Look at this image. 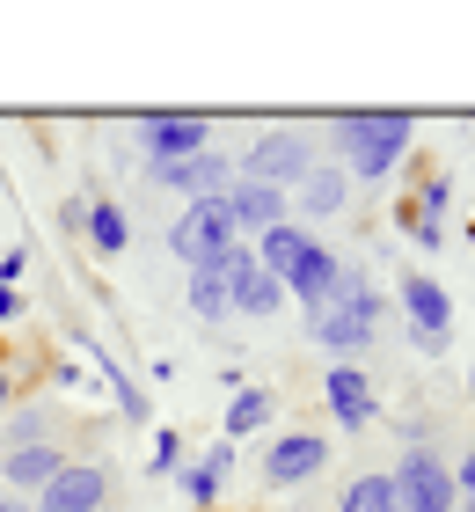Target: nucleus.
<instances>
[{
	"label": "nucleus",
	"mask_w": 475,
	"mask_h": 512,
	"mask_svg": "<svg viewBox=\"0 0 475 512\" xmlns=\"http://www.w3.org/2000/svg\"><path fill=\"white\" fill-rule=\"evenodd\" d=\"M81 235H88L95 249H103V256H117V249L132 242V227H125V205H117V198H95V205H88V220H81Z\"/></svg>",
	"instance_id": "a211bd4d"
},
{
	"label": "nucleus",
	"mask_w": 475,
	"mask_h": 512,
	"mask_svg": "<svg viewBox=\"0 0 475 512\" xmlns=\"http://www.w3.org/2000/svg\"><path fill=\"white\" fill-rule=\"evenodd\" d=\"M322 403L337 410V425H373V381L359 374V366H329V381H322Z\"/></svg>",
	"instance_id": "4468645a"
},
{
	"label": "nucleus",
	"mask_w": 475,
	"mask_h": 512,
	"mask_svg": "<svg viewBox=\"0 0 475 512\" xmlns=\"http://www.w3.org/2000/svg\"><path fill=\"white\" fill-rule=\"evenodd\" d=\"M307 249H315V235L285 220V227H271V235H256V264H264V271L278 278V286H285V278L300 271V256H307Z\"/></svg>",
	"instance_id": "dca6fc26"
},
{
	"label": "nucleus",
	"mask_w": 475,
	"mask_h": 512,
	"mask_svg": "<svg viewBox=\"0 0 475 512\" xmlns=\"http://www.w3.org/2000/svg\"><path fill=\"white\" fill-rule=\"evenodd\" d=\"M227 308H242V315H278L285 308V286L256 264V249H242V242L227 249Z\"/></svg>",
	"instance_id": "1a4fd4ad"
},
{
	"label": "nucleus",
	"mask_w": 475,
	"mask_h": 512,
	"mask_svg": "<svg viewBox=\"0 0 475 512\" xmlns=\"http://www.w3.org/2000/svg\"><path fill=\"white\" fill-rule=\"evenodd\" d=\"M139 147H147V169L154 161H183V154H205L212 147V125L190 118V110H169V118H139Z\"/></svg>",
	"instance_id": "6e6552de"
},
{
	"label": "nucleus",
	"mask_w": 475,
	"mask_h": 512,
	"mask_svg": "<svg viewBox=\"0 0 475 512\" xmlns=\"http://www.w3.org/2000/svg\"><path fill=\"white\" fill-rule=\"evenodd\" d=\"M176 469H183V439L161 425V432H154V454H147V476H176Z\"/></svg>",
	"instance_id": "b1692460"
},
{
	"label": "nucleus",
	"mask_w": 475,
	"mask_h": 512,
	"mask_svg": "<svg viewBox=\"0 0 475 512\" xmlns=\"http://www.w3.org/2000/svg\"><path fill=\"white\" fill-rule=\"evenodd\" d=\"M322 461H329L322 432H285L278 447L264 454V483H271V491H300L307 476H322Z\"/></svg>",
	"instance_id": "9b49d317"
},
{
	"label": "nucleus",
	"mask_w": 475,
	"mask_h": 512,
	"mask_svg": "<svg viewBox=\"0 0 475 512\" xmlns=\"http://www.w3.org/2000/svg\"><path fill=\"white\" fill-rule=\"evenodd\" d=\"M402 315H410V344L417 352H446V337H454V293L439 286V278H402Z\"/></svg>",
	"instance_id": "423d86ee"
},
{
	"label": "nucleus",
	"mask_w": 475,
	"mask_h": 512,
	"mask_svg": "<svg viewBox=\"0 0 475 512\" xmlns=\"http://www.w3.org/2000/svg\"><path fill=\"white\" fill-rule=\"evenodd\" d=\"M66 469V454L52 447V439H44V447H15L8 461H0V491L8 498H22V491H44V483H52Z\"/></svg>",
	"instance_id": "ddd939ff"
},
{
	"label": "nucleus",
	"mask_w": 475,
	"mask_h": 512,
	"mask_svg": "<svg viewBox=\"0 0 475 512\" xmlns=\"http://www.w3.org/2000/svg\"><path fill=\"white\" fill-rule=\"evenodd\" d=\"M15 315H22V293H15V286H0V322H15Z\"/></svg>",
	"instance_id": "cd10ccee"
},
{
	"label": "nucleus",
	"mask_w": 475,
	"mask_h": 512,
	"mask_svg": "<svg viewBox=\"0 0 475 512\" xmlns=\"http://www.w3.org/2000/svg\"><path fill=\"white\" fill-rule=\"evenodd\" d=\"M388 483H395V512H454V461H439L432 447H410L388 469Z\"/></svg>",
	"instance_id": "39448f33"
},
{
	"label": "nucleus",
	"mask_w": 475,
	"mask_h": 512,
	"mask_svg": "<svg viewBox=\"0 0 475 512\" xmlns=\"http://www.w3.org/2000/svg\"><path fill=\"white\" fill-rule=\"evenodd\" d=\"M271 417H278V395H271V388H234V403H227V439L264 432Z\"/></svg>",
	"instance_id": "6ab92c4d"
},
{
	"label": "nucleus",
	"mask_w": 475,
	"mask_h": 512,
	"mask_svg": "<svg viewBox=\"0 0 475 512\" xmlns=\"http://www.w3.org/2000/svg\"><path fill=\"white\" fill-rule=\"evenodd\" d=\"M344 198H351V176H344V169H307V183H300V205H307L315 220L344 213Z\"/></svg>",
	"instance_id": "aec40b11"
},
{
	"label": "nucleus",
	"mask_w": 475,
	"mask_h": 512,
	"mask_svg": "<svg viewBox=\"0 0 475 512\" xmlns=\"http://www.w3.org/2000/svg\"><path fill=\"white\" fill-rule=\"evenodd\" d=\"M461 512H475V498H461Z\"/></svg>",
	"instance_id": "7c9ffc66"
},
{
	"label": "nucleus",
	"mask_w": 475,
	"mask_h": 512,
	"mask_svg": "<svg viewBox=\"0 0 475 512\" xmlns=\"http://www.w3.org/2000/svg\"><path fill=\"white\" fill-rule=\"evenodd\" d=\"M329 139H337V154H344V169L351 176H395V161L410 154V139H417V118L410 110H344L337 125H329Z\"/></svg>",
	"instance_id": "f257e3e1"
},
{
	"label": "nucleus",
	"mask_w": 475,
	"mask_h": 512,
	"mask_svg": "<svg viewBox=\"0 0 475 512\" xmlns=\"http://www.w3.org/2000/svg\"><path fill=\"white\" fill-rule=\"evenodd\" d=\"M344 512H395V483L388 476H359L344 491Z\"/></svg>",
	"instance_id": "5701e85b"
},
{
	"label": "nucleus",
	"mask_w": 475,
	"mask_h": 512,
	"mask_svg": "<svg viewBox=\"0 0 475 512\" xmlns=\"http://www.w3.org/2000/svg\"><path fill=\"white\" fill-rule=\"evenodd\" d=\"M0 417H8V366H0Z\"/></svg>",
	"instance_id": "c756f323"
},
{
	"label": "nucleus",
	"mask_w": 475,
	"mask_h": 512,
	"mask_svg": "<svg viewBox=\"0 0 475 512\" xmlns=\"http://www.w3.org/2000/svg\"><path fill=\"white\" fill-rule=\"evenodd\" d=\"M190 315H198V322H220L227 315V256H220V264H205V271H190Z\"/></svg>",
	"instance_id": "412c9836"
},
{
	"label": "nucleus",
	"mask_w": 475,
	"mask_h": 512,
	"mask_svg": "<svg viewBox=\"0 0 475 512\" xmlns=\"http://www.w3.org/2000/svg\"><path fill=\"white\" fill-rule=\"evenodd\" d=\"M446 198H454V176H432V183H424V191H417V213H446Z\"/></svg>",
	"instance_id": "393cba45"
},
{
	"label": "nucleus",
	"mask_w": 475,
	"mask_h": 512,
	"mask_svg": "<svg viewBox=\"0 0 475 512\" xmlns=\"http://www.w3.org/2000/svg\"><path fill=\"white\" fill-rule=\"evenodd\" d=\"M307 169H315V139H307L300 125H278V132H264V139L242 154V169H234V176L271 183V191L293 198V183H307Z\"/></svg>",
	"instance_id": "20e7f679"
},
{
	"label": "nucleus",
	"mask_w": 475,
	"mask_h": 512,
	"mask_svg": "<svg viewBox=\"0 0 475 512\" xmlns=\"http://www.w3.org/2000/svg\"><path fill=\"white\" fill-rule=\"evenodd\" d=\"M454 491H461V498H475V454H461V461H454Z\"/></svg>",
	"instance_id": "a878e982"
},
{
	"label": "nucleus",
	"mask_w": 475,
	"mask_h": 512,
	"mask_svg": "<svg viewBox=\"0 0 475 512\" xmlns=\"http://www.w3.org/2000/svg\"><path fill=\"white\" fill-rule=\"evenodd\" d=\"M468 395H475V374H468Z\"/></svg>",
	"instance_id": "2f4dec72"
},
{
	"label": "nucleus",
	"mask_w": 475,
	"mask_h": 512,
	"mask_svg": "<svg viewBox=\"0 0 475 512\" xmlns=\"http://www.w3.org/2000/svg\"><path fill=\"white\" fill-rule=\"evenodd\" d=\"M329 293H337V256H329V249L315 242V249H307V256H300V271H293V278H285V300H300V308H307V315H315V308H322V300H329Z\"/></svg>",
	"instance_id": "2eb2a0df"
},
{
	"label": "nucleus",
	"mask_w": 475,
	"mask_h": 512,
	"mask_svg": "<svg viewBox=\"0 0 475 512\" xmlns=\"http://www.w3.org/2000/svg\"><path fill=\"white\" fill-rule=\"evenodd\" d=\"M373 322H380V293L366 286L359 271H337V293L315 308V344L329 352V366H351L373 344Z\"/></svg>",
	"instance_id": "f03ea898"
},
{
	"label": "nucleus",
	"mask_w": 475,
	"mask_h": 512,
	"mask_svg": "<svg viewBox=\"0 0 475 512\" xmlns=\"http://www.w3.org/2000/svg\"><path fill=\"white\" fill-rule=\"evenodd\" d=\"M242 242V227H234V213H227V198H190L183 205V220L169 227V249L183 256L190 271H205V264H220V256Z\"/></svg>",
	"instance_id": "7ed1b4c3"
},
{
	"label": "nucleus",
	"mask_w": 475,
	"mask_h": 512,
	"mask_svg": "<svg viewBox=\"0 0 475 512\" xmlns=\"http://www.w3.org/2000/svg\"><path fill=\"white\" fill-rule=\"evenodd\" d=\"M0 512H30V505H22V498H8V491H0Z\"/></svg>",
	"instance_id": "c85d7f7f"
},
{
	"label": "nucleus",
	"mask_w": 475,
	"mask_h": 512,
	"mask_svg": "<svg viewBox=\"0 0 475 512\" xmlns=\"http://www.w3.org/2000/svg\"><path fill=\"white\" fill-rule=\"evenodd\" d=\"M147 183H154V191H183V198H220L234 183V161L205 147V154H183V161H154Z\"/></svg>",
	"instance_id": "0eeeda50"
},
{
	"label": "nucleus",
	"mask_w": 475,
	"mask_h": 512,
	"mask_svg": "<svg viewBox=\"0 0 475 512\" xmlns=\"http://www.w3.org/2000/svg\"><path fill=\"white\" fill-rule=\"evenodd\" d=\"M110 498V469L103 461H66V469L37 491V512H95Z\"/></svg>",
	"instance_id": "9d476101"
},
{
	"label": "nucleus",
	"mask_w": 475,
	"mask_h": 512,
	"mask_svg": "<svg viewBox=\"0 0 475 512\" xmlns=\"http://www.w3.org/2000/svg\"><path fill=\"white\" fill-rule=\"evenodd\" d=\"M227 213H234V227H242V235H271V227H285V191H271V183H249V176H234L227 183Z\"/></svg>",
	"instance_id": "f8f14e48"
},
{
	"label": "nucleus",
	"mask_w": 475,
	"mask_h": 512,
	"mask_svg": "<svg viewBox=\"0 0 475 512\" xmlns=\"http://www.w3.org/2000/svg\"><path fill=\"white\" fill-rule=\"evenodd\" d=\"M227 469H234V439H212V454H205L198 469L183 476V498H190V505L205 512L212 498H220V483H227Z\"/></svg>",
	"instance_id": "f3484780"
},
{
	"label": "nucleus",
	"mask_w": 475,
	"mask_h": 512,
	"mask_svg": "<svg viewBox=\"0 0 475 512\" xmlns=\"http://www.w3.org/2000/svg\"><path fill=\"white\" fill-rule=\"evenodd\" d=\"M15 278H22V249H8V256H0V286H15Z\"/></svg>",
	"instance_id": "bb28decb"
},
{
	"label": "nucleus",
	"mask_w": 475,
	"mask_h": 512,
	"mask_svg": "<svg viewBox=\"0 0 475 512\" xmlns=\"http://www.w3.org/2000/svg\"><path fill=\"white\" fill-rule=\"evenodd\" d=\"M88 359H95V381L110 388V403H117V417H147V403H139V388H132L125 374H117V359L103 352V344H88Z\"/></svg>",
	"instance_id": "4be33fe9"
}]
</instances>
